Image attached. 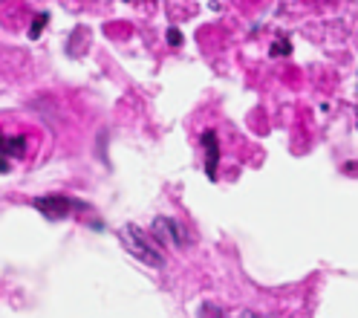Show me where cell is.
Returning <instances> with one entry per match:
<instances>
[{"label":"cell","instance_id":"obj_1","mask_svg":"<svg viewBox=\"0 0 358 318\" xmlns=\"http://www.w3.org/2000/svg\"><path fill=\"white\" fill-rule=\"evenodd\" d=\"M122 243L127 246V252H130L133 258H139L142 263H148V266H153V269H159V266L165 263L162 246L156 243L153 235L142 232L139 226H124V229H122Z\"/></svg>","mask_w":358,"mask_h":318},{"label":"cell","instance_id":"obj_2","mask_svg":"<svg viewBox=\"0 0 358 318\" xmlns=\"http://www.w3.org/2000/svg\"><path fill=\"white\" fill-rule=\"evenodd\" d=\"M153 237H156V243H159V246H165V243L182 246V243H185L182 226H179L176 220H171V217H156V223H153Z\"/></svg>","mask_w":358,"mask_h":318},{"label":"cell","instance_id":"obj_3","mask_svg":"<svg viewBox=\"0 0 358 318\" xmlns=\"http://www.w3.org/2000/svg\"><path fill=\"white\" fill-rule=\"evenodd\" d=\"M73 206H76V202H73L70 197H58V194L35 200V209H38L41 214H47L50 220H64L66 214L73 212Z\"/></svg>","mask_w":358,"mask_h":318},{"label":"cell","instance_id":"obj_4","mask_svg":"<svg viewBox=\"0 0 358 318\" xmlns=\"http://www.w3.org/2000/svg\"><path fill=\"white\" fill-rule=\"evenodd\" d=\"M24 151H27L24 136H6V133H0V171H9L6 159L24 156Z\"/></svg>","mask_w":358,"mask_h":318},{"label":"cell","instance_id":"obj_5","mask_svg":"<svg viewBox=\"0 0 358 318\" xmlns=\"http://www.w3.org/2000/svg\"><path fill=\"white\" fill-rule=\"evenodd\" d=\"M203 148H206V174L208 179H217V163H220V139L214 130L203 133Z\"/></svg>","mask_w":358,"mask_h":318},{"label":"cell","instance_id":"obj_6","mask_svg":"<svg viewBox=\"0 0 358 318\" xmlns=\"http://www.w3.org/2000/svg\"><path fill=\"white\" fill-rule=\"evenodd\" d=\"M47 20H50L47 15H38V18L32 20V27H29V38H32V41H38V38H41L43 27H47Z\"/></svg>","mask_w":358,"mask_h":318},{"label":"cell","instance_id":"obj_7","mask_svg":"<svg viewBox=\"0 0 358 318\" xmlns=\"http://www.w3.org/2000/svg\"><path fill=\"white\" fill-rule=\"evenodd\" d=\"M199 315H203V318H226V312H222L220 307H214V304H206Z\"/></svg>","mask_w":358,"mask_h":318},{"label":"cell","instance_id":"obj_8","mask_svg":"<svg viewBox=\"0 0 358 318\" xmlns=\"http://www.w3.org/2000/svg\"><path fill=\"white\" fill-rule=\"evenodd\" d=\"M168 43H171V47H179V43H182V32H179V29H168Z\"/></svg>","mask_w":358,"mask_h":318},{"label":"cell","instance_id":"obj_9","mask_svg":"<svg viewBox=\"0 0 358 318\" xmlns=\"http://www.w3.org/2000/svg\"><path fill=\"white\" fill-rule=\"evenodd\" d=\"M226 318H263V315H257V312H252V310H237V312H231V315H226Z\"/></svg>","mask_w":358,"mask_h":318},{"label":"cell","instance_id":"obj_10","mask_svg":"<svg viewBox=\"0 0 358 318\" xmlns=\"http://www.w3.org/2000/svg\"><path fill=\"white\" fill-rule=\"evenodd\" d=\"M289 50H292V47H289V43H286V41H278V43H275V47H272V55H286Z\"/></svg>","mask_w":358,"mask_h":318}]
</instances>
